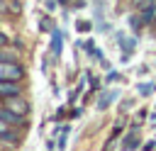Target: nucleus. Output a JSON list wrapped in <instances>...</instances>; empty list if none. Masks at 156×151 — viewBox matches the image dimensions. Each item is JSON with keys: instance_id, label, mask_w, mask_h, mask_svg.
<instances>
[{"instance_id": "1", "label": "nucleus", "mask_w": 156, "mask_h": 151, "mask_svg": "<svg viewBox=\"0 0 156 151\" xmlns=\"http://www.w3.org/2000/svg\"><path fill=\"white\" fill-rule=\"evenodd\" d=\"M24 68L17 61H0V80H22Z\"/></svg>"}, {"instance_id": "2", "label": "nucleus", "mask_w": 156, "mask_h": 151, "mask_svg": "<svg viewBox=\"0 0 156 151\" xmlns=\"http://www.w3.org/2000/svg\"><path fill=\"white\" fill-rule=\"evenodd\" d=\"M5 107H10L12 112H17V114H29V102L22 97V95H15V97H5Z\"/></svg>"}, {"instance_id": "3", "label": "nucleus", "mask_w": 156, "mask_h": 151, "mask_svg": "<svg viewBox=\"0 0 156 151\" xmlns=\"http://www.w3.org/2000/svg\"><path fill=\"white\" fill-rule=\"evenodd\" d=\"M22 95V80H0V97H15Z\"/></svg>"}, {"instance_id": "4", "label": "nucleus", "mask_w": 156, "mask_h": 151, "mask_svg": "<svg viewBox=\"0 0 156 151\" xmlns=\"http://www.w3.org/2000/svg\"><path fill=\"white\" fill-rule=\"evenodd\" d=\"M0 119H5L7 124H12V127H17V124H24L27 122V117L24 114H17V112H12L10 107H5V105H0Z\"/></svg>"}, {"instance_id": "5", "label": "nucleus", "mask_w": 156, "mask_h": 151, "mask_svg": "<svg viewBox=\"0 0 156 151\" xmlns=\"http://www.w3.org/2000/svg\"><path fill=\"white\" fill-rule=\"evenodd\" d=\"M51 37H54V39H51V51H54V54L58 56V54H61V46H63V39H61V32H54Z\"/></svg>"}, {"instance_id": "6", "label": "nucleus", "mask_w": 156, "mask_h": 151, "mask_svg": "<svg viewBox=\"0 0 156 151\" xmlns=\"http://www.w3.org/2000/svg\"><path fill=\"white\" fill-rule=\"evenodd\" d=\"M134 146H139V136H136V134H129V136L124 139V144H122V149H124V151H132Z\"/></svg>"}, {"instance_id": "7", "label": "nucleus", "mask_w": 156, "mask_h": 151, "mask_svg": "<svg viewBox=\"0 0 156 151\" xmlns=\"http://www.w3.org/2000/svg\"><path fill=\"white\" fill-rule=\"evenodd\" d=\"M112 97H115V93H107V95H105V97L98 102V107H100V110H105V107L110 105V100H112Z\"/></svg>"}, {"instance_id": "8", "label": "nucleus", "mask_w": 156, "mask_h": 151, "mask_svg": "<svg viewBox=\"0 0 156 151\" xmlns=\"http://www.w3.org/2000/svg\"><path fill=\"white\" fill-rule=\"evenodd\" d=\"M129 24H132V29H139V27H141V17H136V15H134V17L129 19Z\"/></svg>"}, {"instance_id": "9", "label": "nucleus", "mask_w": 156, "mask_h": 151, "mask_svg": "<svg viewBox=\"0 0 156 151\" xmlns=\"http://www.w3.org/2000/svg\"><path fill=\"white\" fill-rule=\"evenodd\" d=\"M139 93H141V97H146L151 93V85H139Z\"/></svg>"}, {"instance_id": "10", "label": "nucleus", "mask_w": 156, "mask_h": 151, "mask_svg": "<svg viewBox=\"0 0 156 151\" xmlns=\"http://www.w3.org/2000/svg\"><path fill=\"white\" fill-rule=\"evenodd\" d=\"M7 44H10V39H7V34H2V32H0V46H7Z\"/></svg>"}, {"instance_id": "11", "label": "nucleus", "mask_w": 156, "mask_h": 151, "mask_svg": "<svg viewBox=\"0 0 156 151\" xmlns=\"http://www.w3.org/2000/svg\"><path fill=\"white\" fill-rule=\"evenodd\" d=\"M39 27H41V29H46V32H49V29H51V22H49V19H41V24H39Z\"/></svg>"}, {"instance_id": "12", "label": "nucleus", "mask_w": 156, "mask_h": 151, "mask_svg": "<svg viewBox=\"0 0 156 151\" xmlns=\"http://www.w3.org/2000/svg\"><path fill=\"white\" fill-rule=\"evenodd\" d=\"M78 29H80V32H88V29H90V24H88V22H80V24H78Z\"/></svg>"}, {"instance_id": "13", "label": "nucleus", "mask_w": 156, "mask_h": 151, "mask_svg": "<svg viewBox=\"0 0 156 151\" xmlns=\"http://www.w3.org/2000/svg\"><path fill=\"white\" fill-rule=\"evenodd\" d=\"M154 146H156V144H154V141H149V144H144V151H151Z\"/></svg>"}]
</instances>
